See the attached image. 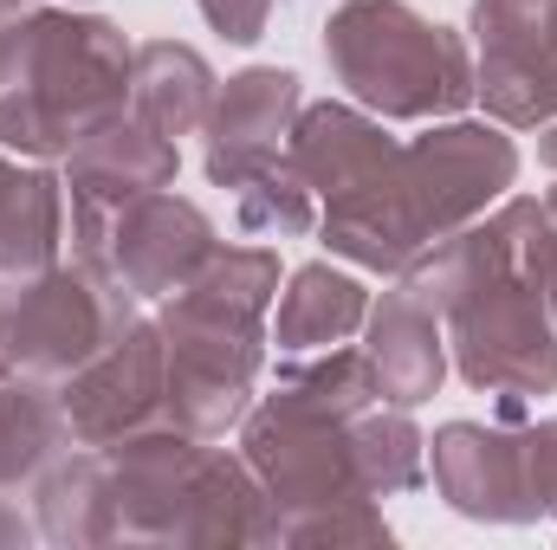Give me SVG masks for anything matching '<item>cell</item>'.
<instances>
[{"label": "cell", "instance_id": "23", "mask_svg": "<svg viewBox=\"0 0 557 550\" xmlns=\"http://www.w3.org/2000/svg\"><path fill=\"white\" fill-rule=\"evenodd\" d=\"M350 453H357V479L370 499H403L428 486V434L416 427V409H363L350 421Z\"/></svg>", "mask_w": 557, "mask_h": 550}, {"label": "cell", "instance_id": "27", "mask_svg": "<svg viewBox=\"0 0 557 550\" xmlns=\"http://www.w3.org/2000/svg\"><path fill=\"white\" fill-rule=\"evenodd\" d=\"M201 7V20L221 33V39H234V46H253L260 33H267V20H273V0H195Z\"/></svg>", "mask_w": 557, "mask_h": 550}, {"label": "cell", "instance_id": "19", "mask_svg": "<svg viewBox=\"0 0 557 550\" xmlns=\"http://www.w3.org/2000/svg\"><path fill=\"white\" fill-rule=\"evenodd\" d=\"M214 91H221L214 65L182 39H143L137 59H131V117H143L169 142L201 137V124L214 111Z\"/></svg>", "mask_w": 557, "mask_h": 550}, {"label": "cell", "instance_id": "15", "mask_svg": "<svg viewBox=\"0 0 557 550\" xmlns=\"http://www.w3.org/2000/svg\"><path fill=\"white\" fill-rule=\"evenodd\" d=\"M285 155H292V168L305 175V188L324 208V201L363 188L370 175H383L403 155V142L389 137L383 117H370L363 104H305L298 124H292Z\"/></svg>", "mask_w": 557, "mask_h": 550}, {"label": "cell", "instance_id": "8", "mask_svg": "<svg viewBox=\"0 0 557 550\" xmlns=\"http://www.w3.org/2000/svg\"><path fill=\"white\" fill-rule=\"evenodd\" d=\"M512 182H519V142L493 117H441L416 142H403V188L421 253L493 214L512 195Z\"/></svg>", "mask_w": 557, "mask_h": 550}, {"label": "cell", "instance_id": "10", "mask_svg": "<svg viewBox=\"0 0 557 550\" xmlns=\"http://www.w3.org/2000/svg\"><path fill=\"white\" fill-rule=\"evenodd\" d=\"M98 453H104V479H111V545L182 550L188 499H195V473H201L208 440L175 427V421H156V427H137Z\"/></svg>", "mask_w": 557, "mask_h": 550}, {"label": "cell", "instance_id": "26", "mask_svg": "<svg viewBox=\"0 0 557 550\" xmlns=\"http://www.w3.org/2000/svg\"><path fill=\"white\" fill-rule=\"evenodd\" d=\"M525 434V473H532V499L539 512L557 518V414H545L539 427H519Z\"/></svg>", "mask_w": 557, "mask_h": 550}, {"label": "cell", "instance_id": "12", "mask_svg": "<svg viewBox=\"0 0 557 550\" xmlns=\"http://www.w3.org/2000/svg\"><path fill=\"white\" fill-rule=\"evenodd\" d=\"M428 479L447 499V512L473 525H532L545 518L525 473V434L486 427V421H441L428 440Z\"/></svg>", "mask_w": 557, "mask_h": 550}, {"label": "cell", "instance_id": "30", "mask_svg": "<svg viewBox=\"0 0 557 550\" xmlns=\"http://www.w3.org/2000/svg\"><path fill=\"white\" fill-rule=\"evenodd\" d=\"M539 201H545V214H552V221H557V175H552V188H545Z\"/></svg>", "mask_w": 557, "mask_h": 550}, {"label": "cell", "instance_id": "33", "mask_svg": "<svg viewBox=\"0 0 557 550\" xmlns=\"http://www.w3.org/2000/svg\"><path fill=\"white\" fill-rule=\"evenodd\" d=\"M0 291H7V278H0Z\"/></svg>", "mask_w": 557, "mask_h": 550}, {"label": "cell", "instance_id": "34", "mask_svg": "<svg viewBox=\"0 0 557 550\" xmlns=\"http://www.w3.org/2000/svg\"><path fill=\"white\" fill-rule=\"evenodd\" d=\"M0 376H7V363H0Z\"/></svg>", "mask_w": 557, "mask_h": 550}, {"label": "cell", "instance_id": "20", "mask_svg": "<svg viewBox=\"0 0 557 550\" xmlns=\"http://www.w3.org/2000/svg\"><path fill=\"white\" fill-rule=\"evenodd\" d=\"M370 317V285L350 273H337L331 260H311L285 278L273 304V343L278 357H305V350H331L350 343Z\"/></svg>", "mask_w": 557, "mask_h": 550}, {"label": "cell", "instance_id": "3", "mask_svg": "<svg viewBox=\"0 0 557 550\" xmlns=\"http://www.w3.org/2000/svg\"><path fill=\"white\" fill-rule=\"evenodd\" d=\"M131 59L117 20L65 7H20L0 26V149L65 162L72 142L131 111Z\"/></svg>", "mask_w": 557, "mask_h": 550}, {"label": "cell", "instance_id": "17", "mask_svg": "<svg viewBox=\"0 0 557 550\" xmlns=\"http://www.w3.org/2000/svg\"><path fill=\"white\" fill-rule=\"evenodd\" d=\"M65 253V175L0 149V278H33Z\"/></svg>", "mask_w": 557, "mask_h": 550}, {"label": "cell", "instance_id": "1", "mask_svg": "<svg viewBox=\"0 0 557 550\" xmlns=\"http://www.w3.org/2000/svg\"><path fill=\"white\" fill-rule=\"evenodd\" d=\"M557 221L539 195H506L473 227L434 240L396 278L447 330V363L467 389L532 402L557 389Z\"/></svg>", "mask_w": 557, "mask_h": 550}, {"label": "cell", "instance_id": "14", "mask_svg": "<svg viewBox=\"0 0 557 550\" xmlns=\"http://www.w3.org/2000/svg\"><path fill=\"white\" fill-rule=\"evenodd\" d=\"M175 168H182V149L162 130H149L143 117L117 111V117H104L98 130H85L72 142L65 195H72V208H124L137 195L175 188Z\"/></svg>", "mask_w": 557, "mask_h": 550}, {"label": "cell", "instance_id": "32", "mask_svg": "<svg viewBox=\"0 0 557 550\" xmlns=\"http://www.w3.org/2000/svg\"><path fill=\"white\" fill-rule=\"evenodd\" d=\"M552 311H557V278H552Z\"/></svg>", "mask_w": 557, "mask_h": 550}, {"label": "cell", "instance_id": "16", "mask_svg": "<svg viewBox=\"0 0 557 550\" xmlns=\"http://www.w3.org/2000/svg\"><path fill=\"white\" fill-rule=\"evenodd\" d=\"M363 357H370L376 389H383L389 409H421V402H434L441 383H447V370H454V363H447V330H441V317H434L421 298H409L403 285L383 291V298H370Z\"/></svg>", "mask_w": 557, "mask_h": 550}, {"label": "cell", "instance_id": "25", "mask_svg": "<svg viewBox=\"0 0 557 550\" xmlns=\"http://www.w3.org/2000/svg\"><path fill=\"white\" fill-rule=\"evenodd\" d=\"M234 208H240V227L267 234V240H298V234L318 227V195L305 188V175L292 168V155H278L260 175H247L234 188Z\"/></svg>", "mask_w": 557, "mask_h": 550}, {"label": "cell", "instance_id": "5", "mask_svg": "<svg viewBox=\"0 0 557 550\" xmlns=\"http://www.w3.org/2000/svg\"><path fill=\"white\" fill-rule=\"evenodd\" d=\"M324 65L383 124H441L473 104L467 33L416 13L409 0H344L324 20Z\"/></svg>", "mask_w": 557, "mask_h": 550}, {"label": "cell", "instance_id": "31", "mask_svg": "<svg viewBox=\"0 0 557 550\" xmlns=\"http://www.w3.org/2000/svg\"><path fill=\"white\" fill-rule=\"evenodd\" d=\"M20 7H26V0H0V26H7V20H13Z\"/></svg>", "mask_w": 557, "mask_h": 550}, {"label": "cell", "instance_id": "2", "mask_svg": "<svg viewBox=\"0 0 557 550\" xmlns=\"http://www.w3.org/2000/svg\"><path fill=\"white\" fill-rule=\"evenodd\" d=\"M278 304V253L273 247H214L201 273L162 298V402L169 421L221 440L253 409Z\"/></svg>", "mask_w": 557, "mask_h": 550}, {"label": "cell", "instance_id": "13", "mask_svg": "<svg viewBox=\"0 0 557 550\" xmlns=\"http://www.w3.org/2000/svg\"><path fill=\"white\" fill-rule=\"evenodd\" d=\"M298 111H305L298 72H285V65H247V72H234L214 91V111L201 124V137H208V155H201L208 182L234 195L247 175H260L267 162H278L285 142H292Z\"/></svg>", "mask_w": 557, "mask_h": 550}, {"label": "cell", "instance_id": "18", "mask_svg": "<svg viewBox=\"0 0 557 550\" xmlns=\"http://www.w3.org/2000/svg\"><path fill=\"white\" fill-rule=\"evenodd\" d=\"M247 545H278L273 499H267V486L253 479V466L240 453L208 447L201 473H195L182 550H247Z\"/></svg>", "mask_w": 557, "mask_h": 550}, {"label": "cell", "instance_id": "11", "mask_svg": "<svg viewBox=\"0 0 557 550\" xmlns=\"http://www.w3.org/2000/svg\"><path fill=\"white\" fill-rule=\"evenodd\" d=\"M59 409L72 421L78 447H117L124 434L169 421L162 402V330L156 317H131L85 370L59 383Z\"/></svg>", "mask_w": 557, "mask_h": 550}, {"label": "cell", "instance_id": "21", "mask_svg": "<svg viewBox=\"0 0 557 550\" xmlns=\"http://www.w3.org/2000/svg\"><path fill=\"white\" fill-rule=\"evenodd\" d=\"M78 440H72V421L59 409V389L52 383H33V376H0V492H33L46 479L52 460H65Z\"/></svg>", "mask_w": 557, "mask_h": 550}, {"label": "cell", "instance_id": "9", "mask_svg": "<svg viewBox=\"0 0 557 550\" xmlns=\"http://www.w3.org/2000/svg\"><path fill=\"white\" fill-rule=\"evenodd\" d=\"M473 104L506 130L557 124V13L552 0H473Z\"/></svg>", "mask_w": 557, "mask_h": 550}, {"label": "cell", "instance_id": "6", "mask_svg": "<svg viewBox=\"0 0 557 550\" xmlns=\"http://www.w3.org/2000/svg\"><path fill=\"white\" fill-rule=\"evenodd\" d=\"M143 304L98 278L91 266H46L33 278H13L0 291V363L13 376H33V383H65L72 370H85Z\"/></svg>", "mask_w": 557, "mask_h": 550}, {"label": "cell", "instance_id": "28", "mask_svg": "<svg viewBox=\"0 0 557 550\" xmlns=\"http://www.w3.org/2000/svg\"><path fill=\"white\" fill-rule=\"evenodd\" d=\"M33 538H39V525H33V518H20L13 492H0V550H26Z\"/></svg>", "mask_w": 557, "mask_h": 550}, {"label": "cell", "instance_id": "36", "mask_svg": "<svg viewBox=\"0 0 557 550\" xmlns=\"http://www.w3.org/2000/svg\"><path fill=\"white\" fill-rule=\"evenodd\" d=\"M552 13H557V0H552Z\"/></svg>", "mask_w": 557, "mask_h": 550}, {"label": "cell", "instance_id": "4", "mask_svg": "<svg viewBox=\"0 0 557 550\" xmlns=\"http://www.w3.org/2000/svg\"><path fill=\"white\" fill-rule=\"evenodd\" d=\"M240 460L253 466V479L273 499L278 545H298V550H350V545L389 550L396 545L383 505L357 479L350 421L318 414L305 402H292L285 389H273L240 421Z\"/></svg>", "mask_w": 557, "mask_h": 550}, {"label": "cell", "instance_id": "29", "mask_svg": "<svg viewBox=\"0 0 557 550\" xmlns=\"http://www.w3.org/2000/svg\"><path fill=\"white\" fill-rule=\"evenodd\" d=\"M539 162L557 175V124H545V130H539Z\"/></svg>", "mask_w": 557, "mask_h": 550}, {"label": "cell", "instance_id": "22", "mask_svg": "<svg viewBox=\"0 0 557 550\" xmlns=\"http://www.w3.org/2000/svg\"><path fill=\"white\" fill-rule=\"evenodd\" d=\"M33 525L59 550L111 545V479L98 447H72L65 460L46 466V479L33 486Z\"/></svg>", "mask_w": 557, "mask_h": 550}, {"label": "cell", "instance_id": "24", "mask_svg": "<svg viewBox=\"0 0 557 550\" xmlns=\"http://www.w3.org/2000/svg\"><path fill=\"white\" fill-rule=\"evenodd\" d=\"M273 389H285L292 402H305V409H318V414H337V421H357L363 409L383 402L370 357H363V350H344V343L292 357V363L278 370Z\"/></svg>", "mask_w": 557, "mask_h": 550}, {"label": "cell", "instance_id": "7", "mask_svg": "<svg viewBox=\"0 0 557 550\" xmlns=\"http://www.w3.org/2000/svg\"><path fill=\"white\" fill-rule=\"evenodd\" d=\"M65 240H72L78 266L124 285L137 304H162L169 291H182L201 273V260L221 247L214 221L195 201H182L175 188L137 195L124 208H72Z\"/></svg>", "mask_w": 557, "mask_h": 550}, {"label": "cell", "instance_id": "35", "mask_svg": "<svg viewBox=\"0 0 557 550\" xmlns=\"http://www.w3.org/2000/svg\"><path fill=\"white\" fill-rule=\"evenodd\" d=\"M72 7H85V0H72Z\"/></svg>", "mask_w": 557, "mask_h": 550}]
</instances>
